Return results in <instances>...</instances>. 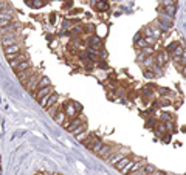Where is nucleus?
<instances>
[{
	"label": "nucleus",
	"instance_id": "f257e3e1",
	"mask_svg": "<svg viewBox=\"0 0 186 175\" xmlns=\"http://www.w3.org/2000/svg\"><path fill=\"white\" fill-rule=\"evenodd\" d=\"M81 110H82V107H81L78 102L70 101V102H65L64 104V112H65V115H67L68 118H75L76 113L81 112Z\"/></svg>",
	"mask_w": 186,
	"mask_h": 175
},
{
	"label": "nucleus",
	"instance_id": "f03ea898",
	"mask_svg": "<svg viewBox=\"0 0 186 175\" xmlns=\"http://www.w3.org/2000/svg\"><path fill=\"white\" fill-rule=\"evenodd\" d=\"M56 102H58V95H56V93H50V95H47L43 99L39 101V104H40L42 107H45L47 110H48L50 107H53Z\"/></svg>",
	"mask_w": 186,
	"mask_h": 175
},
{
	"label": "nucleus",
	"instance_id": "7ed1b4c3",
	"mask_svg": "<svg viewBox=\"0 0 186 175\" xmlns=\"http://www.w3.org/2000/svg\"><path fill=\"white\" fill-rule=\"evenodd\" d=\"M42 78V74H33L31 78L25 82V87L28 91H34L37 90V84H39V79Z\"/></svg>",
	"mask_w": 186,
	"mask_h": 175
},
{
	"label": "nucleus",
	"instance_id": "20e7f679",
	"mask_svg": "<svg viewBox=\"0 0 186 175\" xmlns=\"http://www.w3.org/2000/svg\"><path fill=\"white\" fill-rule=\"evenodd\" d=\"M163 9H165V14L174 17V14H175V2L174 0H163Z\"/></svg>",
	"mask_w": 186,
	"mask_h": 175
},
{
	"label": "nucleus",
	"instance_id": "39448f33",
	"mask_svg": "<svg viewBox=\"0 0 186 175\" xmlns=\"http://www.w3.org/2000/svg\"><path fill=\"white\" fill-rule=\"evenodd\" d=\"M11 19H13V14L9 13L6 9H0V28H3V26L9 25Z\"/></svg>",
	"mask_w": 186,
	"mask_h": 175
},
{
	"label": "nucleus",
	"instance_id": "423d86ee",
	"mask_svg": "<svg viewBox=\"0 0 186 175\" xmlns=\"http://www.w3.org/2000/svg\"><path fill=\"white\" fill-rule=\"evenodd\" d=\"M160 25H161V30H169L172 25V17L165 13H161L160 14Z\"/></svg>",
	"mask_w": 186,
	"mask_h": 175
},
{
	"label": "nucleus",
	"instance_id": "0eeeda50",
	"mask_svg": "<svg viewBox=\"0 0 186 175\" xmlns=\"http://www.w3.org/2000/svg\"><path fill=\"white\" fill-rule=\"evenodd\" d=\"M113 152H115V149H112L110 146H106V144H104V146L101 147V150L98 152V155H99L102 160H107V158L113 154Z\"/></svg>",
	"mask_w": 186,
	"mask_h": 175
},
{
	"label": "nucleus",
	"instance_id": "6e6552de",
	"mask_svg": "<svg viewBox=\"0 0 186 175\" xmlns=\"http://www.w3.org/2000/svg\"><path fill=\"white\" fill-rule=\"evenodd\" d=\"M51 93V87L48 85V87H42V89H37L36 90V99L37 101H40V99H43L47 95H50Z\"/></svg>",
	"mask_w": 186,
	"mask_h": 175
},
{
	"label": "nucleus",
	"instance_id": "1a4fd4ad",
	"mask_svg": "<svg viewBox=\"0 0 186 175\" xmlns=\"http://www.w3.org/2000/svg\"><path fill=\"white\" fill-rule=\"evenodd\" d=\"M31 67V64L28 62V61H23V62H20L17 67L14 68V72L17 73V74H20V73H23V72H26V70H28Z\"/></svg>",
	"mask_w": 186,
	"mask_h": 175
},
{
	"label": "nucleus",
	"instance_id": "9d476101",
	"mask_svg": "<svg viewBox=\"0 0 186 175\" xmlns=\"http://www.w3.org/2000/svg\"><path fill=\"white\" fill-rule=\"evenodd\" d=\"M130 161H132V160H130L129 157H123L121 160H119V161L116 163V164H115V169H118V171H123V169H124L126 166H127Z\"/></svg>",
	"mask_w": 186,
	"mask_h": 175
},
{
	"label": "nucleus",
	"instance_id": "9b49d317",
	"mask_svg": "<svg viewBox=\"0 0 186 175\" xmlns=\"http://www.w3.org/2000/svg\"><path fill=\"white\" fill-rule=\"evenodd\" d=\"M20 53V47L17 45V43H13V45L9 47H5V54H17Z\"/></svg>",
	"mask_w": 186,
	"mask_h": 175
},
{
	"label": "nucleus",
	"instance_id": "f8f14e48",
	"mask_svg": "<svg viewBox=\"0 0 186 175\" xmlns=\"http://www.w3.org/2000/svg\"><path fill=\"white\" fill-rule=\"evenodd\" d=\"M23 61H26V56H25V54H20V53H19V54H17V57L13 59V61H9V65H11L13 68H16L20 62H23Z\"/></svg>",
	"mask_w": 186,
	"mask_h": 175
},
{
	"label": "nucleus",
	"instance_id": "ddd939ff",
	"mask_svg": "<svg viewBox=\"0 0 186 175\" xmlns=\"http://www.w3.org/2000/svg\"><path fill=\"white\" fill-rule=\"evenodd\" d=\"M121 158H123V155H121V154H118V152H116V150H115V152H113V154H112L110 157H109V158H107V161H109V163H110V164H112V166H115V164H116V163H118L119 160H121Z\"/></svg>",
	"mask_w": 186,
	"mask_h": 175
},
{
	"label": "nucleus",
	"instance_id": "4468645a",
	"mask_svg": "<svg viewBox=\"0 0 186 175\" xmlns=\"http://www.w3.org/2000/svg\"><path fill=\"white\" fill-rule=\"evenodd\" d=\"M143 161H132V164H130V167H129V172L130 174H135V172H138V171H141L143 169Z\"/></svg>",
	"mask_w": 186,
	"mask_h": 175
},
{
	"label": "nucleus",
	"instance_id": "2eb2a0df",
	"mask_svg": "<svg viewBox=\"0 0 186 175\" xmlns=\"http://www.w3.org/2000/svg\"><path fill=\"white\" fill-rule=\"evenodd\" d=\"M2 43H3V47H9V45H13V43H16L14 42V36L13 34H5L3 37H2Z\"/></svg>",
	"mask_w": 186,
	"mask_h": 175
},
{
	"label": "nucleus",
	"instance_id": "dca6fc26",
	"mask_svg": "<svg viewBox=\"0 0 186 175\" xmlns=\"http://www.w3.org/2000/svg\"><path fill=\"white\" fill-rule=\"evenodd\" d=\"M79 124H81V119H79V118H76V119H73V121L70 123V124H65V129H67L68 132H73L76 127H79Z\"/></svg>",
	"mask_w": 186,
	"mask_h": 175
},
{
	"label": "nucleus",
	"instance_id": "f3484780",
	"mask_svg": "<svg viewBox=\"0 0 186 175\" xmlns=\"http://www.w3.org/2000/svg\"><path fill=\"white\" fill-rule=\"evenodd\" d=\"M96 141H98V138H96L95 135H89V136H87V138H85L84 144H85L87 147H89V149H92V147H93V144H95Z\"/></svg>",
	"mask_w": 186,
	"mask_h": 175
},
{
	"label": "nucleus",
	"instance_id": "a211bd4d",
	"mask_svg": "<svg viewBox=\"0 0 186 175\" xmlns=\"http://www.w3.org/2000/svg\"><path fill=\"white\" fill-rule=\"evenodd\" d=\"M31 76H33V72H31V70L28 68V70H26V72H23V73H20V76H19V79H20V82H26V81H28L30 78H31Z\"/></svg>",
	"mask_w": 186,
	"mask_h": 175
},
{
	"label": "nucleus",
	"instance_id": "6ab92c4d",
	"mask_svg": "<svg viewBox=\"0 0 186 175\" xmlns=\"http://www.w3.org/2000/svg\"><path fill=\"white\" fill-rule=\"evenodd\" d=\"M157 64L158 65H161V67H163V65H165L166 64V53H158L157 54Z\"/></svg>",
	"mask_w": 186,
	"mask_h": 175
},
{
	"label": "nucleus",
	"instance_id": "aec40b11",
	"mask_svg": "<svg viewBox=\"0 0 186 175\" xmlns=\"http://www.w3.org/2000/svg\"><path fill=\"white\" fill-rule=\"evenodd\" d=\"M50 85V79L47 78V76H42L39 79V84H37V89H42V87H48Z\"/></svg>",
	"mask_w": 186,
	"mask_h": 175
},
{
	"label": "nucleus",
	"instance_id": "412c9836",
	"mask_svg": "<svg viewBox=\"0 0 186 175\" xmlns=\"http://www.w3.org/2000/svg\"><path fill=\"white\" fill-rule=\"evenodd\" d=\"M143 171H144L146 175H152V174L157 171V169H155V166H152V164H144L143 166Z\"/></svg>",
	"mask_w": 186,
	"mask_h": 175
},
{
	"label": "nucleus",
	"instance_id": "4be33fe9",
	"mask_svg": "<svg viewBox=\"0 0 186 175\" xmlns=\"http://www.w3.org/2000/svg\"><path fill=\"white\" fill-rule=\"evenodd\" d=\"M107 8H109V3L106 0H99V2L96 3V9H99V11H106Z\"/></svg>",
	"mask_w": 186,
	"mask_h": 175
},
{
	"label": "nucleus",
	"instance_id": "5701e85b",
	"mask_svg": "<svg viewBox=\"0 0 186 175\" xmlns=\"http://www.w3.org/2000/svg\"><path fill=\"white\" fill-rule=\"evenodd\" d=\"M104 146V143H102V141L99 140V138H98V141H96V143L95 144H93V147H92V150L93 152H95V154H98V152H99L101 150V147Z\"/></svg>",
	"mask_w": 186,
	"mask_h": 175
},
{
	"label": "nucleus",
	"instance_id": "b1692460",
	"mask_svg": "<svg viewBox=\"0 0 186 175\" xmlns=\"http://www.w3.org/2000/svg\"><path fill=\"white\" fill-rule=\"evenodd\" d=\"M65 116H67V115H65V112H59L58 115H54L53 118L56 119L58 123H64V118H65Z\"/></svg>",
	"mask_w": 186,
	"mask_h": 175
},
{
	"label": "nucleus",
	"instance_id": "393cba45",
	"mask_svg": "<svg viewBox=\"0 0 186 175\" xmlns=\"http://www.w3.org/2000/svg\"><path fill=\"white\" fill-rule=\"evenodd\" d=\"M89 42H90V45H95V47H99V43H101V40L98 39V37H95V36H92L89 39Z\"/></svg>",
	"mask_w": 186,
	"mask_h": 175
},
{
	"label": "nucleus",
	"instance_id": "a878e982",
	"mask_svg": "<svg viewBox=\"0 0 186 175\" xmlns=\"http://www.w3.org/2000/svg\"><path fill=\"white\" fill-rule=\"evenodd\" d=\"M87 136H89V133H87V132H82V133H78V136H76V138H78V141H82V143H84Z\"/></svg>",
	"mask_w": 186,
	"mask_h": 175
},
{
	"label": "nucleus",
	"instance_id": "bb28decb",
	"mask_svg": "<svg viewBox=\"0 0 186 175\" xmlns=\"http://www.w3.org/2000/svg\"><path fill=\"white\" fill-rule=\"evenodd\" d=\"M136 45H138V47H143V48L149 47V45L146 43V40H144V39H136Z\"/></svg>",
	"mask_w": 186,
	"mask_h": 175
},
{
	"label": "nucleus",
	"instance_id": "cd10ccee",
	"mask_svg": "<svg viewBox=\"0 0 186 175\" xmlns=\"http://www.w3.org/2000/svg\"><path fill=\"white\" fill-rule=\"evenodd\" d=\"M144 40H146V43H147V45H149V47H151V45H154V43H155V39H154V37H152V36L146 37Z\"/></svg>",
	"mask_w": 186,
	"mask_h": 175
},
{
	"label": "nucleus",
	"instance_id": "c85d7f7f",
	"mask_svg": "<svg viewBox=\"0 0 186 175\" xmlns=\"http://www.w3.org/2000/svg\"><path fill=\"white\" fill-rule=\"evenodd\" d=\"M144 34H146V37H149V36L154 34V31H152V28H149V26H147V28H144Z\"/></svg>",
	"mask_w": 186,
	"mask_h": 175
},
{
	"label": "nucleus",
	"instance_id": "c756f323",
	"mask_svg": "<svg viewBox=\"0 0 186 175\" xmlns=\"http://www.w3.org/2000/svg\"><path fill=\"white\" fill-rule=\"evenodd\" d=\"M144 76H146L147 79H151V78H154V73H152L151 70H146V72H144Z\"/></svg>",
	"mask_w": 186,
	"mask_h": 175
},
{
	"label": "nucleus",
	"instance_id": "7c9ffc66",
	"mask_svg": "<svg viewBox=\"0 0 186 175\" xmlns=\"http://www.w3.org/2000/svg\"><path fill=\"white\" fill-rule=\"evenodd\" d=\"M33 5H34L36 8H39V6H42V5H43V2H40V0H34V2H33Z\"/></svg>",
	"mask_w": 186,
	"mask_h": 175
},
{
	"label": "nucleus",
	"instance_id": "2f4dec72",
	"mask_svg": "<svg viewBox=\"0 0 186 175\" xmlns=\"http://www.w3.org/2000/svg\"><path fill=\"white\" fill-rule=\"evenodd\" d=\"M144 53H146V54H151V53H152L151 47H146V48H144Z\"/></svg>",
	"mask_w": 186,
	"mask_h": 175
},
{
	"label": "nucleus",
	"instance_id": "473e14b6",
	"mask_svg": "<svg viewBox=\"0 0 186 175\" xmlns=\"http://www.w3.org/2000/svg\"><path fill=\"white\" fill-rule=\"evenodd\" d=\"M152 175H166V174H165V172H161V171H155Z\"/></svg>",
	"mask_w": 186,
	"mask_h": 175
},
{
	"label": "nucleus",
	"instance_id": "72a5a7b5",
	"mask_svg": "<svg viewBox=\"0 0 186 175\" xmlns=\"http://www.w3.org/2000/svg\"><path fill=\"white\" fill-rule=\"evenodd\" d=\"M151 62H152V57H149V59H146V62H144V65L147 67V65H151Z\"/></svg>",
	"mask_w": 186,
	"mask_h": 175
},
{
	"label": "nucleus",
	"instance_id": "f704fd0d",
	"mask_svg": "<svg viewBox=\"0 0 186 175\" xmlns=\"http://www.w3.org/2000/svg\"><path fill=\"white\" fill-rule=\"evenodd\" d=\"M182 73L186 76V65H185V67H182Z\"/></svg>",
	"mask_w": 186,
	"mask_h": 175
},
{
	"label": "nucleus",
	"instance_id": "c9c22d12",
	"mask_svg": "<svg viewBox=\"0 0 186 175\" xmlns=\"http://www.w3.org/2000/svg\"><path fill=\"white\" fill-rule=\"evenodd\" d=\"M160 91H161V93H163V95H165V93H169V90H166V89H161V90H160Z\"/></svg>",
	"mask_w": 186,
	"mask_h": 175
},
{
	"label": "nucleus",
	"instance_id": "e433bc0d",
	"mask_svg": "<svg viewBox=\"0 0 186 175\" xmlns=\"http://www.w3.org/2000/svg\"><path fill=\"white\" fill-rule=\"evenodd\" d=\"M36 175H43V174H36Z\"/></svg>",
	"mask_w": 186,
	"mask_h": 175
},
{
	"label": "nucleus",
	"instance_id": "4c0bfd02",
	"mask_svg": "<svg viewBox=\"0 0 186 175\" xmlns=\"http://www.w3.org/2000/svg\"><path fill=\"white\" fill-rule=\"evenodd\" d=\"M0 175H2V169H0Z\"/></svg>",
	"mask_w": 186,
	"mask_h": 175
},
{
	"label": "nucleus",
	"instance_id": "58836bf2",
	"mask_svg": "<svg viewBox=\"0 0 186 175\" xmlns=\"http://www.w3.org/2000/svg\"><path fill=\"white\" fill-rule=\"evenodd\" d=\"M174 2H175V0H174Z\"/></svg>",
	"mask_w": 186,
	"mask_h": 175
}]
</instances>
